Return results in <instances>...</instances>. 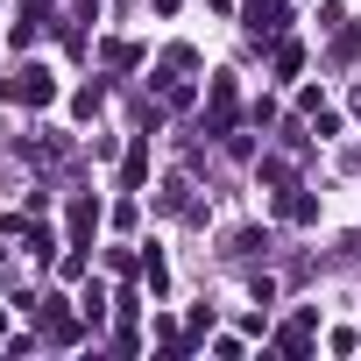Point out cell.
Segmentation results:
<instances>
[{
  "label": "cell",
  "mask_w": 361,
  "mask_h": 361,
  "mask_svg": "<svg viewBox=\"0 0 361 361\" xmlns=\"http://www.w3.org/2000/svg\"><path fill=\"white\" fill-rule=\"evenodd\" d=\"M0 92H8V99H22V106H43V99H57V78L36 64V71H15V78L0 85Z\"/></svg>",
  "instance_id": "cell-1"
}]
</instances>
